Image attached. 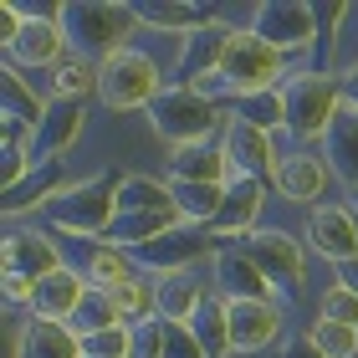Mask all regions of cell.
<instances>
[{
  "instance_id": "obj_5",
  "label": "cell",
  "mask_w": 358,
  "mask_h": 358,
  "mask_svg": "<svg viewBox=\"0 0 358 358\" xmlns=\"http://www.w3.org/2000/svg\"><path fill=\"white\" fill-rule=\"evenodd\" d=\"M225 118H231V108H220V103H210L205 92H194V87H164L154 97V108H149V128L164 143H174V149H189V143H215L225 134Z\"/></svg>"
},
{
  "instance_id": "obj_4",
  "label": "cell",
  "mask_w": 358,
  "mask_h": 358,
  "mask_svg": "<svg viewBox=\"0 0 358 358\" xmlns=\"http://www.w3.org/2000/svg\"><path fill=\"white\" fill-rule=\"evenodd\" d=\"M282 97H287V138L297 143V149H307V143H317V138H328L338 108H343V87H338V77L322 72V67L287 72Z\"/></svg>"
},
{
  "instance_id": "obj_42",
  "label": "cell",
  "mask_w": 358,
  "mask_h": 358,
  "mask_svg": "<svg viewBox=\"0 0 358 358\" xmlns=\"http://www.w3.org/2000/svg\"><path fill=\"white\" fill-rule=\"evenodd\" d=\"M338 282H348V287L358 292V262H348V266H343V276H338Z\"/></svg>"
},
{
  "instance_id": "obj_6",
  "label": "cell",
  "mask_w": 358,
  "mask_h": 358,
  "mask_svg": "<svg viewBox=\"0 0 358 358\" xmlns=\"http://www.w3.org/2000/svg\"><path fill=\"white\" fill-rule=\"evenodd\" d=\"M287 83V52H276L271 41H262L256 31H236L231 46H225V62H220V87H225V108L241 103L251 92H266V87H282Z\"/></svg>"
},
{
  "instance_id": "obj_31",
  "label": "cell",
  "mask_w": 358,
  "mask_h": 358,
  "mask_svg": "<svg viewBox=\"0 0 358 358\" xmlns=\"http://www.w3.org/2000/svg\"><path fill=\"white\" fill-rule=\"evenodd\" d=\"M189 333L200 338V348L210 353V358H225L231 353V322H225V297L215 292V297H205V307L194 313V322H189Z\"/></svg>"
},
{
  "instance_id": "obj_20",
  "label": "cell",
  "mask_w": 358,
  "mask_h": 358,
  "mask_svg": "<svg viewBox=\"0 0 358 358\" xmlns=\"http://www.w3.org/2000/svg\"><path fill=\"white\" fill-rule=\"evenodd\" d=\"M83 128H87V108H83V103H57V97H52L46 123L36 128V143H31L36 164H62V154L83 138Z\"/></svg>"
},
{
  "instance_id": "obj_3",
  "label": "cell",
  "mask_w": 358,
  "mask_h": 358,
  "mask_svg": "<svg viewBox=\"0 0 358 358\" xmlns=\"http://www.w3.org/2000/svg\"><path fill=\"white\" fill-rule=\"evenodd\" d=\"M62 31H67V46L87 62H108L113 52L134 46L138 15L134 6H118V0H77V6H57Z\"/></svg>"
},
{
  "instance_id": "obj_36",
  "label": "cell",
  "mask_w": 358,
  "mask_h": 358,
  "mask_svg": "<svg viewBox=\"0 0 358 358\" xmlns=\"http://www.w3.org/2000/svg\"><path fill=\"white\" fill-rule=\"evenodd\" d=\"M317 317H322V322H343V328H358V292H353L348 282L322 287V297H317Z\"/></svg>"
},
{
  "instance_id": "obj_8",
  "label": "cell",
  "mask_w": 358,
  "mask_h": 358,
  "mask_svg": "<svg viewBox=\"0 0 358 358\" xmlns=\"http://www.w3.org/2000/svg\"><path fill=\"white\" fill-rule=\"evenodd\" d=\"M236 246H241L256 266L271 276V287H276V292L287 287V297H282V302H292V297H297V292L307 287V251H302V241H297V236H287V231H251V236H241Z\"/></svg>"
},
{
  "instance_id": "obj_14",
  "label": "cell",
  "mask_w": 358,
  "mask_h": 358,
  "mask_svg": "<svg viewBox=\"0 0 358 358\" xmlns=\"http://www.w3.org/2000/svg\"><path fill=\"white\" fill-rule=\"evenodd\" d=\"M302 236H307V246H313L322 262H338V266L358 262V220H353L348 205H313Z\"/></svg>"
},
{
  "instance_id": "obj_28",
  "label": "cell",
  "mask_w": 358,
  "mask_h": 358,
  "mask_svg": "<svg viewBox=\"0 0 358 358\" xmlns=\"http://www.w3.org/2000/svg\"><path fill=\"white\" fill-rule=\"evenodd\" d=\"M134 15H138V26H154V31H164V36H189V31H200V26H210V10L205 6H134Z\"/></svg>"
},
{
  "instance_id": "obj_7",
  "label": "cell",
  "mask_w": 358,
  "mask_h": 358,
  "mask_svg": "<svg viewBox=\"0 0 358 358\" xmlns=\"http://www.w3.org/2000/svg\"><path fill=\"white\" fill-rule=\"evenodd\" d=\"M159 92H164V72L138 46H123L108 62H97V97L108 113H138V108L149 113Z\"/></svg>"
},
{
  "instance_id": "obj_35",
  "label": "cell",
  "mask_w": 358,
  "mask_h": 358,
  "mask_svg": "<svg viewBox=\"0 0 358 358\" xmlns=\"http://www.w3.org/2000/svg\"><path fill=\"white\" fill-rule=\"evenodd\" d=\"M307 343H313L322 358H358V328H343V322H322V317H313V328H307Z\"/></svg>"
},
{
  "instance_id": "obj_22",
  "label": "cell",
  "mask_w": 358,
  "mask_h": 358,
  "mask_svg": "<svg viewBox=\"0 0 358 358\" xmlns=\"http://www.w3.org/2000/svg\"><path fill=\"white\" fill-rule=\"evenodd\" d=\"M87 292H92L87 271L62 266V271H52V276H41V282H36V302H31V313H36V317H52V322H72Z\"/></svg>"
},
{
  "instance_id": "obj_11",
  "label": "cell",
  "mask_w": 358,
  "mask_h": 358,
  "mask_svg": "<svg viewBox=\"0 0 358 358\" xmlns=\"http://www.w3.org/2000/svg\"><path fill=\"white\" fill-rule=\"evenodd\" d=\"M333 185V164L322 159L317 149H287L276 154V169H271V189L292 205H313L322 200V189Z\"/></svg>"
},
{
  "instance_id": "obj_15",
  "label": "cell",
  "mask_w": 358,
  "mask_h": 358,
  "mask_svg": "<svg viewBox=\"0 0 358 358\" xmlns=\"http://www.w3.org/2000/svg\"><path fill=\"white\" fill-rule=\"evenodd\" d=\"M236 31L210 21L200 31H189V36H179V62H174V77L179 87H200L210 77H220V62H225V46H231Z\"/></svg>"
},
{
  "instance_id": "obj_9",
  "label": "cell",
  "mask_w": 358,
  "mask_h": 358,
  "mask_svg": "<svg viewBox=\"0 0 358 358\" xmlns=\"http://www.w3.org/2000/svg\"><path fill=\"white\" fill-rule=\"evenodd\" d=\"M72 57V46H67V31H62V15H57V6H31L26 10V26H21V36H15V46L6 52V62L10 67H62V62Z\"/></svg>"
},
{
  "instance_id": "obj_24",
  "label": "cell",
  "mask_w": 358,
  "mask_h": 358,
  "mask_svg": "<svg viewBox=\"0 0 358 358\" xmlns=\"http://www.w3.org/2000/svg\"><path fill=\"white\" fill-rule=\"evenodd\" d=\"M21 338V358H83V338H77L67 322H52V317H36L15 328Z\"/></svg>"
},
{
  "instance_id": "obj_43",
  "label": "cell",
  "mask_w": 358,
  "mask_h": 358,
  "mask_svg": "<svg viewBox=\"0 0 358 358\" xmlns=\"http://www.w3.org/2000/svg\"><path fill=\"white\" fill-rule=\"evenodd\" d=\"M348 205H353V210H358V189H353V194H348Z\"/></svg>"
},
{
  "instance_id": "obj_34",
  "label": "cell",
  "mask_w": 358,
  "mask_h": 358,
  "mask_svg": "<svg viewBox=\"0 0 358 358\" xmlns=\"http://www.w3.org/2000/svg\"><path fill=\"white\" fill-rule=\"evenodd\" d=\"M118 307H113V292H103V287H92L87 297H83V307H77V317L67 322V328L77 333V338H87V333H103V328H118ZM128 328V322H123Z\"/></svg>"
},
{
  "instance_id": "obj_32",
  "label": "cell",
  "mask_w": 358,
  "mask_h": 358,
  "mask_svg": "<svg viewBox=\"0 0 358 358\" xmlns=\"http://www.w3.org/2000/svg\"><path fill=\"white\" fill-rule=\"evenodd\" d=\"M231 113H236V118H246V123H256L262 134L287 128V97H282V87H266V92L241 97V103H231Z\"/></svg>"
},
{
  "instance_id": "obj_1",
  "label": "cell",
  "mask_w": 358,
  "mask_h": 358,
  "mask_svg": "<svg viewBox=\"0 0 358 358\" xmlns=\"http://www.w3.org/2000/svg\"><path fill=\"white\" fill-rule=\"evenodd\" d=\"M185 215L174 205V189L169 179L159 185L154 174H123L118 185V215H113V231H108V246L118 251H143L154 241H164L169 231H179Z\"/></svg>"
},
{
  "instance_id": "obj_25",
  "label": "cell",
  "mask_w": 358,
  "mask_h": 358,
  "mask_svg": "<svg viewBox=\"0 0 358 358\" xmlns=\"http://www.w3.org/2000/svg\"><path fill=\"white\" fill-rule=\"evenodd\" d=\"M322 159L333 164V179H343L348 194L358 189V108H338V118L322 138Z\"/></svg>"
},
{
  "instance_id": "obj_41",
  "label": "cell",
  "mask_w": 358,
  "mask_h": 358,
  "mask_svg": "<svg viewBox=\"0 0 358 358\" xmlns=\"http://www.w3.org/2000/svg\"><path fill=\"white\" fill-rule=\"evenodd\" d=\"M287 358H322V353H317V348H313V343H307V338H297V348H292V353H287Z\"/></svg>"
},
{
  "instance_id": "obj_21",
  "label": "cell",
  "mask_w": 358,
  "mask_h": 358,
  "mask_svg": "<svg viewBox=\"0 0 358 358\" xmlns=\"http://www.w3.org/2000/svg\"><path fill=\"white\" fill-rule=\"evenodd\" d=\"M154 276H159V317H164V322H179V328H189L194 313H200L205 297H210L200 266H185V271H154Z\"/></svg>"
},
{
  "instance_id": "obj_17",
  "label": "cell",
  "mask_w": 358,
  "mask_h": 358,
  "mask_svg": "<svg viewBox=\"0 0 358 358\" xmlns=\"http://www.w3.org/2000/svg\"><path fill=\"white\" fill-rule=\"evenodd\" d=\"M266 189L262 179H231L225 185V205H220V215L210 220V236L215 241H241V236H251V231H262V205H266Z\"/></svg>"
},
{
  "instance_id": "obj_16",
  "label": "cell",
  "mask_w": 358,
  "mask_h": 358,
  "mask_svg": "<svg viewBox=\"0 0 358 358\" xmlns=\"http://www.w3.org/2000/svg\"><path fill=\"white\" fill-rule=\"evenodd\" d=\"M210 271L220 276V297H246V302H276L282 307V292L271 287V276L256 266L236 241H220V251L210 256Z\"/></svg>"
},
{
  "instance_id": "obj_19",
  "label": "cell",
  "mask_w": 358,
  "mask_h": 358,
  "mask_svg": "<svg viewBox=\"0 0 358 358\" xmlns=\"http://www.w3.org/2000/svg\"><path fill=\"white\" fill-rule=\"evenodd\" d=\"M0 262H6L10 276H31V282H41V276H52V271L67 266L62 251H57V241L46 231H10L6 246H0Z\"/></svg>"
},
{
  "instance_id": "obj_39",
  "label": "cell",
  "mask_w": 358,
  "mask_h": 358,
  "mask_svg": "<svg viewBox=\"0 0 358 358\" xmlns=\"http://www.w3.org/2000/svg\"><path fill=\"white\" fill-rule=\"evenodd\" d=\"M164 358H210V353L200 348V338H194L189 328L169 322V348H164Z\"/></svg>"
},
{
  "instance_id": "obj_10",
  "label": "cell",
  "mask_w": 358,
  "mask_h": 358,
  "mask_svg": "<svg viewBox=\"0 0 358 358\" xmlns=\"http://www.w3.org/2000/svg\"><path fill=\"white\" fill-rule=\"evenodd\" d=\"M251 31L262 41H271L276 52H313V46L322 41L317 36V10L313 6H297V0H271V6H256L251 10Z\"/></svg>"
},
{
  "instance_id": "obj_13",
  "label": "cell",
  "mask_w": 358,
  "mask_h": 358,
  "mask_svg": "<svg viewBox=\"0 0 358 358\" xmlns=\"http://www.w3.org/2000/svg\"><path fill=\"white\" fill-rule=\"evenodd\" d=\"M220 149L225 159H231V174L236 179H262V185H271V169H276V143L271 134H262L256 123L246 118H225V134H220Z\"/></svg>"
},
{
  "instance_id": "obj_30",
  "label": "cell",
  "mask_w": 358,
  "mask_h": 358,
  "mask_svg": "<svg viewBox=\"0 0 358 358\" xmlns=\"http://www.w3.org/2000/svg\"><path fill=\"white\" fill-rule=\"evenodd\" d=\"M92 92H97V62H87V57L72 52L52 72V97H57V103H87Z\"/></svg>"
},
{
  "instance_id": "obj_40",
  "label": "cell",
  "mask_w": 358,
  "mask_h": 358,
  "mask_svg": "<svg viewBox=\"0 0 358 358\" xmlns=\"http://www.w3.org/2000/svg\"><path fill=\"white\" fill-rule=\"evenodd\" d=\"M338 87H343V103H348V108H358V67L338 72Z\"/></svg>"
},
{
  "instance_id": "obj_33",
  "label": "cell",
  "mask_w": 358,
  "mask_h": 358,
  "mask_svg": "<svg viewBox=\"0 0 358 358\" xmlns=\"http://www.w3.org/2000/svg\"><path fill=\"white\" fill-rule=\"evenodd\" d=\"M138 266H134V251H118V246H92V256H87V282L92 287H103V292H113L123 282V276H134Z\"/></svg>"
},
{
  "instance_id": "obj_2",
  "label": "cell",
  "mask_w": 358,
  "mask_h": 358,
  "mask_svg": "<svg viewBox=\"0 0 358 358\" xmlns=\"http://www.w3.org/2000/svg\"><path fill=\"white\" fill-rule=\"evenodd\" d=\"M118 185L123 179L103 169V174H87V179H72L67 189L46 205V225L57 236H87V241H108L113 231V215H118Z\"/></svg>"
},
{
  "instance_id": "obj_29",
  "label": "cell",
  "mask_w": 358,
  "mask_h": 358,
  "mask_svg": "<svg viewBox=\"0 0 358 358\" xmlns=\"http://www.w3.org/2000/svg\"><path fill=\"white\" fill-rule=\"evenodd\" d=\"M169 189H174V205L185 215V225H205V231L225 205V185H185V179H169Z\"/></svg>"
},
{
  "instance_id": "obj_18",
  "label": "cell",
  "mask_w": 358,
  "mask_h": 358,
  "mask_svg": "<svg viewBox=\"0 0 358 358\" xmlns=\"http://www.w3.org/2000/svg\"><path fill=\"white\" fill-rule=\"evenodd\" d=\"M215 251H220V241L210 231H185V225H179V231H169L164 241H154V246H143L134 256H138L143 271H185V266L210 262Z\"/></svg>"
},
{
  "instance_id": "obj_37",
  "label": "cell",
  "mask_w": 358,
  "mask_h": 358,
  "mask_svg": "<svg viewBox=\"0 0 358 358\" xmlns=\"http://www.w3.org/2000/svg\"><path fill=\"white\" fill-rule=\"evenodd\" d=\"M128 353H134V328H123V322L83 338V358H128Z\"/></svg>"
},
{
  "instance_id": "obj_23",
  "label": "cell",
  "mask_w": 358,
  "mask_h": 358,
  "mask_svg": "<svg viewBox=\"0 0 358 358\" xmlns=\"http://www.w3.org/2000/svg\"><path fill=\"white\" fill-rule=\"evenodd\" d=\"M169 179H185V185H231V159H225L220 138L215 143H189V149L169 154Z\"/></svg>"
},
{
  "instance_id": "obj_38",
  "label": "cell",
  "mask_w": 358,
  "mask_h": 358,
  "mask_svg": "<svg viewBox=\"0 0 358 358\" xmlns=\"http://www.w3.org/2000/svg\"><path fill=\"white\" fill-rule=\"evenodd\" d=\"M164 348H169V322L149 317V322L134 328V353H128V358H164Z\"/></svg>"
},
{
  "instance_id": "obj_27",
  "label": "cell",
  "mask_w": 358,
  "mask_h": 358,
  "mask_svg": "<svg viewBox=\"0 0 358 358\" xmlns=\"http://www.w3.org/2000/svg\"><path fill=\"white\" fill-rule=\"evenodd\" d=\"M113 307H118V317L128 322V328L159 317V276L143 271V266H138L134 276H123V282L113 287Z\"/></svg>"
},
{
  "instance_id": "obj_44",
  "label": "cell",
  "mask_w": 358,
  "mask_h": 358,
  "mask_svg": "<svg viewBox=\"0 0 358 358\" xmlns=\"http://www.w3.org/2000/svg\"><path fill=\"white\" fill-rule=\"evenodd\" d=\"M348 210H353V205H348ZM353 220H358V210H353Z\"/></svg>"
},
{
  "instance_id": "obj_12",
  "label": "cell",
  "mask_w": 358,
  "mask_h": 358,
  "mask_svg": "<svg viewBox=\"0 0 358 358\" xmlns=\"http://www.w3.org/2000/svg\"><path fill=\"white\" fill-rule=\"evenodd\" d=\"M225 322H231V353H266V348H276V338L287 333L276 302L225 297Z\"/></svg>"
},
{
  "instance_id": "obj_26",
  "label": "cell",
  "mask_w": 358,
  "mask_h": 358,
  "mask_svg": "<svg viewBox=\"0 0 358 358\" xmlns=\"http://www.w3.org/2000/svg\"><path fill=\"white\" fill-rule=\"evenodd\" d=\"M46 108H52V97H36V87L21 77V67H0V118L10 123H26L31 134L46 123Z\"/></svg>"
}]
</instances>
